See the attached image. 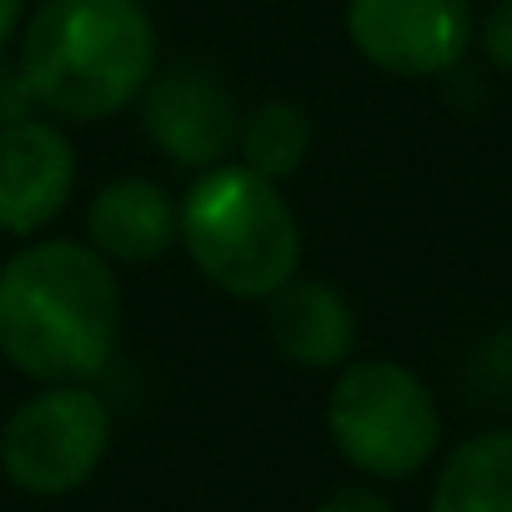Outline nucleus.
Wrapping results in <instances>:
<instances>
[{"mask_svg": "<svg viewBox=\"0 0 512 512\" xmlns=\"http://www.w3.org/2000/svg\"><path fill=\"white\" fill-rule=\"evenodd\" d=\"M121 332V287L91 241H31L0 267V357L31 382H91Z\"/></svg>", "mask_w": 512, "mask_h": 512, "instance_id": "f257e3e1", "label": "nucleus"}, {"mask_svg": "<svg viewBox=\"0 0 512 512\" xmlns=\"http://www.w3.org/2000/svg\"><path fill=\"white\" fill-rule=\"evenodd\" d=\"M21 76L41 111L106 121L156 76V26L141 0H41L21 36Z\"/></svg>", "mask_w": 512, "mask_h": 512, "instance_id": "f03ea898", "label": "nucleus"}, {"mask_svg": "<svg viewBox=\"0 0 512 512\" xmlns=\"http://www.w3.org/2000/svg\"><path fill=\"white\" fill-rule=\"evenodd\" d=\"M176 241L216 292L241 302H267L302 267V226L287 196L251 166H206L176 201Z\"/></svg>", "mask_w": 512, "mask_h": 512, "instance_id": "7ed1b4c3", "label": "nucleus"}, {"mask_svg": "<svg viewBox=\"0 0 512 512\" xmlns=\"http://www.w3.org/2000/svg\"><path fill=\"white\" fill-rule=\"evenodd\" d=\"M327 432L342 462L372 482L417 477L442 447V412L432 387L387 357L337 367L327 397Z\"/></svg>", "mask_w": 512, "mask_h": 512, "instance_id": "20e7f679", "label": "nucleus"}, {"mask_svg": "<svg viewBox=\"0 0 512 512\" xmlns=\"http://www.w3.org/2000/svg\"><path fill=\"white\" fill-rule=\"evenodd\" d=\"M111 447V407L91 382H51L0 427V467L31 497H66L101 467Z\"/></svg>", "mask_w": 512, "mask_h": 512, "instance_id": "39448f33", "label": "nucleus"}, {"mask_svg": "<svg viewBox=\"0 0 512 512\" xmlns=\"http://www.w3.org/2000/svg\"><path fill=\"white\" fill-rule=\"evenodd\" d=\"M472 26V0H347L357 56L402 81L457 71L472 51Z\"/></svg>", "mask_w": 512, "mask_h": 512, "instance_id": "423d86ee", "label": "nucleus"}, {"mask_svg": "<svg viewBox=\"0 0 512 512\" xmlns=\"http://www.w3.org/2000/svg\"><path fill=\"white\" fill-rule=\"evenodd\" d=\"M136 101H141V126L166 151V161L206 171V166H221L236 151L241 111L211 71L171 66V71L151 76Z\"/></svg>", "mask_w": 512, "mask_h": 512, "instance_id": "0eeeda50", "label": "nucleus"}, {"mask_svg": "<svg viewBox=\"0 0 512 512\" xmlns=\"http://www.w3.org/2000/svg\"><path fill=\"white\" fill-rule=\"evenodd\" d=\"M76 191V151L51 121L0 126V231L36 236L51 226Z\"/></svg>", "mask_w": 512, "mask_h": 512, "instance_id": "6e6552de", "label": "nucleus"}, {"mask_svg": "<svg viewBox=\"0 0 512 512\" xmlns=\"http://www.w3.org/2000/svg\"><path fill=\"white\" fill-rule=\"evenodd\" d=\"M267 337L302 372H337L357 352L352 302L317 277H292L267 297Z\"/></svg>", "mask_w": 512, "mask_h": 512, "instance_id": "1a4fd4ad", "label": "nucleus"}, {"mask_svg": "<svg viewBox=\"0 0 512 512\" xmlns=\"http://www.w3.org/2000/svg\"><path fill=\"white\" fill-rule=\"evenodd\" d=\"M86 236L106 262H156L176 246V201L151 176H116L91 196Z\"/></svg>", "mask_w": 512, "mask_h": 512, "instance_id": "9d476101", "label": "nucleus"}, {"mask_svg": "<svg viewBox=\"0 0 512 512\" xmlns=\"http://www.w3.org/2000/svg\"><path fill=\"white\" fill-rule=\"evenodd\" d=\"M427 512H512V427L457 442L437 467Z\"/></svg>", "mask_w": 512, "mask_h": 512, "instance_id": "9b49d317", "label": "nucleus"}, {"mask_svg": "<svg viewBox=\"0 0 512 512\" xmlns=\"http://www.w3.org/2000/svg\"><path fill=\"white\" fill-rule=\"evenodd\" d=\"M236 151H241V166L282 181V176L302 171V161L312 151V121L297 101H262L241 116Z\"/></svg>", "mask_w": 512, "mask_h": 512, "instance_id": "f8f14e48", "label": "nucleus"}, {"mask_svg": "<svg viewBox=\"0 0 512 512\" xmlns=\"http://www.w3.org/2000/svg\"><path fill=\"white\" fill-rule=\"evenodd\" d=\"M472 41L482 46V56L512 76V0H492V6L482 11V21L472 26Z\"/></svg>", "mask_w": 512, "mask_h": 512, "instance_id": "ddd939ff", "label": "nucleus"}, {"mask_svg": "<svg viewBox=\"0 0 512 512\" xmlns=\"http://www.w3.org/2000/svg\"><path fill=\"white\" fill-rule=\"evenodd\" d=\"M36 111V96L21 76V61H6L0 56V126H16Z\"/></svg>", "mask_w": 512, "mask_h": 512, "instance_id": "4468645a", "label": "nucleus"}, {"mask_svg": "<svg viewBox=\"0 0 512 512\" xmlns=\"http://www.w3.org/2000/svg\"><path fill=\"white\" fill-rule=\"evenodd\" d=\"M317 512H397V507H392L377 487H367V482H347V487L327 492Z\"/></svg>", "mask_w": 512, "mask_h": 512, "instance_id": "2eb2a0df", "label": "nucleus"}, {"mask_svg": "<svg viewBox=\"0 0 512 512\" xmlns=\"http://www.w3.org/2000/svg\"><path fill=\"white\" fill-rule=\"evenodd\" d=\"M21 11H26V0H0V51H6L11 36L21 31Z\"/></svg>", "mask_w": 512, "mask_h": 512, "instance_id": "dca6fc26", "label": "nucleus"}]
</instances>
